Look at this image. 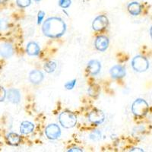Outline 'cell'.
I'll list each match as a JSON object with an SVG mask.
<instances>
[{
    "mask_svg": "<svg viewBox=\"0 0 152 152\" xmlns=\"http://www.w3.org/2000/svg\"><path fill=\"white\" fill-rule=\"evenodd\" d=\"M71 0H59V5L62 9H66L69 8L71 5Z\"/></svg>",
    "mask_w": 152,
    "mask_h": 152,
    "instance_id": "obj_21",
    "label": "cell"
},
{
    "mask_svg": "<svg viewBox=\"0 0 152 152\" xmlns=\"http://www.w3.org/2000/svg\"><path fill=\"white\" fill-rule=\"evenodd\" d=\"M44 78V75L40 71L38 70H33L31 71L29 74V79L31 83L34 84V85H38Z\"/></svg>",
    "mask_w": 152,
    "mask_h": 152,
    "instance_id": "obj_12",
    "label": "cell"
},
{
    "mask_svg": "<svg viewBox=\"0 0 152 152\" xmlns=\"http://www.w3.org/2000/svg\"><path fill=\"white\" fill-rule=\"evenodd\" d=\"M100 92V88L99 85H92L90 88H88V93L90 96L93 97H98Z\"/></svg>",
    "mask_w": 152,
    "mask_h": 152,
    "instance_id": "obj_18",
    "label": "cell"
},
{
    "mask_svg": "<svg viewBox=\"0 0 152 152\" xmlns=\"http://www.w3.org/2000/svg\"><path fill=\"white\" fill-rule=\"evenodd\" d=\"M44 16H45V12H43V11H40V12H38V15H37V24H41Z\"/></svg>",
    "mask_w": 152,
    "mask_h": 152,
    "instance_id": "obj_25",
    "label": "cell"
},
{
    "mask_svg": "<svg viewBox=\"0 0 152 152\" xmlns=\"http://www.w3.org/2000/svg\"><path fill=\"white\" fill-rule=\"evenodd\" d=\"M94 45L96 49L100 52H104L109 46V39L105 36H99L95 40Z\"/></svg>",
    "mask_w": 152,
    "mask_h": 152,
    "instance_id": "obj_8",
    "label": "cell"
},
{
    "mask_svg": "<svg viewBox=\"0 0 152 152\" xmlns=\"http://www.w3.org/2000/svg\"><path fill=\"white\" fill-rule=\"evenodd\" d=\"M128 11L130 14L134 16L138 15L142 12L141 5L137 2H132L128 5Z\"/></svg>",
    "mask_w": 152,
    "mask_h": 152,
    "instance_id": "obj_16",
    "label": "cell"
},
{
    "mask_svg": "<svg viewBox=\"0 0 152 152\" xmlns=\"http://www.w3.org/2000/svg\"><path fill=\"white\" fill-rule=\"evenodd\" d=\"M111 76L114 78H121L126 75V69L123 66L116 65L111 68L110 71Z\"/></svg>",
    "mask_w": 152,
    "mask_h": 152,
    "instance_id": "obj_11",
    "label": "cell"
},
{
    "mask_svg": "<svg viewBox=\"0 0 152 152\" xmlns=\"http://www.w3.org/2000/svg\"><path fill=\"white\" fill-rule=\"evenodd\" d=\"M59 120L61 126L66 129L72 128L77 123V118L75 115L69 111L62 112L59 115Z\"/></svg>",
    "mask_w": 152,
    "mask_h": 152,
    "instance_id": "obj_2",
    "label": "cell"
},
{
    "mask_svg": "<svg viewBox=\"0 0 152 152\" xmlns=\"http://www.w3.org/2000/svg\"><path fill=\"white\" fill-rule=\"evenodd\" d=\"M132 67L138 72L147 71L149 67L148 60L142 56H136L132 60Z\"/></svg>",
    "mask_w": 152,
    "mask_h": 152,
    "instance_id": "obj_4",
    "label": "cell"
},
{
    "mask_svg": "<svg viewBox=\"0 0 152 152\" xmlns=\"http://www.w3.org/2000/svg\"><path fill=\"white\" fill-rule=\"evenodd\" d=\"M44 70H45L46 72L47 73H52L55 71V69H56V63L55 62H47L44 65Z\"/></svg>",
    "mask_w": 152,
    "mask_h": 152,
    "instance_id": "obj_19",
    "label": "cell"
},
{
    "mask_svg": "<svg viewBox=\"0 0 152 152\" xmlns=\"http://www.w3.org/2000/svg\"><path fill=\"white\" fill-rule=\"evenodd\" d=\"M7 0H0V4H2V3H5Z\"/></svg>",
    "mask_w": 152,
    "mask_h": 152,
    "instance_id": "obj_28",
    "label": "cell"
},
{
    "mask_svg": "<svg viewBox=\"0 0 152 152\" xmlns=\"http://www.w3.org/2000/svg\"><path fill=\"white\" fill-rule=\"evenodd\" d=\"M88 119L91 123L96 126H98L104 123V121L105 120V114L104 113L103 111L99 110H94L90 113L89 116H88Z\"/></svg>",
    "mask_w": 152,
    "mask_h": 152,
    "instance_id": "obj_6",
    "label": "cell"
},
{
    "mask_svg": "<svg viewBox=\"0 0 152 152\" xmlns=\"http://www.w3.org/2000/svg\"><path fill=\"white\" fill-rule=\"evenodd\" d=\"M76 85V79H73L70 81H68L67 83L65 84V88L67 90H72Z\"/></svg>",
    "mask_w": 152,
    "mask_h": 152,
    "instance_id": "obj_22",
    "label": "cell"
},
{
    "mask_svg": "<svg viewBox=\"0 0 152 152\" xmlns=\"http://www.w3.org/2000/svg\"><path fill=\"white\" fill-rule=\"evenodd\" d=\"M148 104L145 100L138 98L134 101L132 106V111L135 116H143L148 112Z\"/></svg>",
    "mask_w": 152,
    "mask_h": 152,
    "instance_id": "obj_3",
    "label": "cell"
},
{
    "mask_svg": "<svg viewBox=\"0 0 152 152\" xmlns=\"http://www.w3.org/2000/svg\"><path fill=\"white\" fill-rule=\"evenodd\" d=\"M45 134L50 140H55L59 138L61 135V129L59 126L56 124H50L47 126Z\"/></svg>",
    "mask_w": 152,
    "mask_h": 152,
    "instance_id": "obj_5",
    "label": "cell"
},
{
    "mask_svg": "<svg viewBox=\"0 0 152 152\" xmlns=\"http://www.w3.org/2000/svg\"><path fill=\"white\" fill-rule=\"evenodd\" d=\"M101 69L100 62L97 60H91L88 63V71L91 75H96L98 74Z\"/></svg>",
    "mask_w": 152,
    "mask_h": 152,
    "instance_id": "obj_13",
    "label": "cell"
},
{
    "mask_svg": "<svg viewBox=\"0 0 152 152\" xmlns=\"http://www.w3.org/2000/svg\"><path fill=\"white\" fill-rule=\"evenodd\" d=\"M100 136H101V133H100L98 130H96V131L93 132L90 135L91 138L93 139V140H97V139H99V138H100Z\"/></svg>",
    "mask_w": 152,
    "mask_h": 152,
    "instance_id": "obj_23",
    "label": "cell"
},
{
    "mask_svg": "<svg viewBox=\"0 0 152 152\" xmlns=\"http://www.w3.org/2000/svg\"><path fill=\"white\" fill-rule=\"evenodd\" d=\"M34 1L36 2H40V1H41V0H34Z\"/></svg>",
    "mask_w": 152,
    "mask_h": 152,
    "instance_id": "obj_29",
    "label": "cell"
},
{
    "mask_svg": "<svg viewBox=\"0 0 152 152\" xmlns=\"http://www.w3.org/2000/svg\"><path fill=\"white\" fill-rule=\"evenodd\" d=\"M6 138H7L8 143L11 145H13V146L18 145L20 143V141H21L20 136L18 135L17 133L15 132H10L9 134H8Z\"/></svg>",
    "mask_w": 152,
    "mask_h": 152,
    "instance_id": "obj_17",
    "label": "cell"
},
{
    "mask_svg": "<svg viewBox=\"0 0 152 152\" xmlns=\"http://www.w3.org/2000/svg\"><path fill=\"white\" fill-rule=\"evenodd\" d=\"M135 150H131V151H144L141 148H135Z\"/></svg>",
    "mask_w": 152,
    "mask_h": 152,
    "instance_id": "obj_27",
    "label": "cell"
},
{
    "mask_svg": "<svg viewBox=\"0 0 152 152\" xmlns=\"http://www.w3.org/2000/svg\"><path fill=\"white\" fill-rule=\"evenodd\" d=\"M6 97V91L5 90V88L0 86V102L4 101Z\"/></svg>",
    "mask_w": 152,
    "mask_h": 152,
    "instance_id": "obj_24",
    "label": "cell"
},
{
    "mask_svg": "<svg viewBox=\"0 0 152 152\" xmlns=\"http://www.w3.org/2000/svg\"><path fill=\"white\" fill-rule=\"evenodd\" d=\"M14 53V50L12 44L9 43H2L0 44V56L7 59Z\"/></svg>",
    "mask_w": 152,
    "mask_h": 152,
    "instance_id": "obj_9",
    "label": "cell"
},
{
    "mask_svg": "<svg viewBox=\"0 0 152 152\" xmlns=\"http://www.w3.org/2000/svg\"><path fill=\"white\" fill-rule=\"evenodd\" d=\"M34 129V125L28 121L22 122L20 126V132L23 135H28L29 133L32 132Z\"/></svg>",
    "mask_w": 152,
    "mask_h": 152,
    "instance_id": "obj_14",
    "label": "cell"
},
{
    "mask_svg": "<svg viewBox=\"0 0 152 152\" xmlns=\"http://www.w3.org/2000/svg\"><path fill=\"white\" fill-rule=\"evenodd\" d=\"M7 98L10 102L13 104H18L21 100V94L18 89L15 88H11L6 92Z\"/></svg>",
    "mask_w": 152,
    "mask_h": 152,
    "instance_id": "obj_10",
    "label": "cell"
},
{
    "mask_svg": "<svg viewBox=\"0 0 152 152\" xmlns=\"http://www.w3.org/2000/svg\"><path fill=\"white\" fill-rule=\"evenodd\" d=\"M40 50V47L35 42H30L27 45V53L30 56H37Z\"/></svg>",
    "mask_w": 152,
    "mask_h": 152,
    "instance_id": "obj_15",
    "label": "cell"
},
{
    "mask_svg": "<svg viewBox=\"0 0 152 152\" xmlns=\"http://www.w3.org/2000/svg\"><path fill=\"white\" fill-rule=\"evenodd\" d=\"M66 23L60 18H49L43 22L42 26L43 34L50 38L60 37L66 33Z\"/></svg>",
    "mask_w": 152,
    "mask_h": 152,
    "instance_id": "obj_1",
    "label": "cell"
},
{
    "mask_svg": "<svg viewBox=\"0 0 152 152\" xmlns=\"http://www.w3.org/2000/svg\"><path fill=\"white\" fill-rule=\"evenodd\" d=\"M69 152H73V151H82V150L80 148H71L69 149V151H68Z\"/></svg>",
    "mask_w": 152,
    "mask_h": 152,
    "instance_id": "obj_26",
    "label": "cell"
},
{
    "mask_svg": "<svg viewBox=\"0 0 152 152\" xmlns=\"http://www.w3.org/2000/svg\"><path fill=\"white\" fill-rule=\"evenodd\" d=\"M16 3L20 8H26L31 3V0H16Z\"/></svg>",
    "mask_w": 152,
    "mask_h": 152,
    "instance_id": "obj_20",
    "label": "cell"
},
{
    "mask_svg": "<svg viewBox=\"0 0 152 152\" xmlns=\"http://www.w3.org/2000/svg\"><path fill=\"white\" fill-rule=\"evenodd\" d=\"M107 25H108V18L105 15L97 16L92 23V28L96 31H100L105 29Z\"/></svg>",
    "mask_w": 152,
    "mask_h": 152,
    "instance_id": "obj_7",
    "label": "cell"
}]
</instances>
